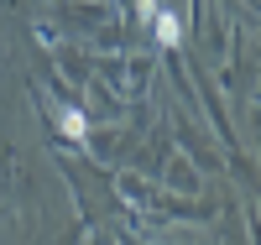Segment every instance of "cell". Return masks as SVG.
<instances>
[{
    "mask_svg": "<svg viewBox=\"0 0 261 245\" xmlns=\"http://www.w3.org/2000/svg\"><path fill=\"white\" fill-rule=\"evenodd\" d=\"M63 130H68V136H84V115L79 110H63Z\"/></svg>",
    "mask_w": 261,
    "mask_h": 245,
    "instance_id": "obj_2",
    "label": "cell"
},
{
    "mask_svg": "<svg viewBox=\"0 0 261 245\" xmlns=\"http://www.w3.org/2000/svg\"><path fill=\"white\" fill-rule=\"evenodd\" d=\"M151 21H157V37L172 47V42H178V21H172V16H151Z\"/></svg>",
    "mask_w": 261,
    "mask_h": 245,
    "instance_id": "obj_1",
    "label": "cell"
}]
</instances>
